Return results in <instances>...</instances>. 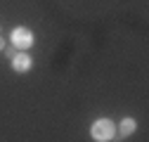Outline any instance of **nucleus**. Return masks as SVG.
<instances>
[{
    "label": "nucleus",
    "instance_id": "2",
    "mask_svg": "<svg viewBox=\"0 0 149 142\" xmlns=\"http://www.w3.org/2000/svg\"><path fill=\"white\" fill-rule=\"evenodd\" d=\"M12 43H14V47H19V50H29L33 45V33L29 29H14L12 31Z\"/></svg>",
    "mask_w": 149,
    "mask_h": 142
},
{
    "label": "nucleus",
    "instance_id": "3",
    "mask_svg": "<svg viewBox=\"0 0 149 142\" xmlns=\"http://www.w3.org/2000/svg\"><path fill=\"white\" fill-rule=\"evenodd\" d=\"M12 66H14V71H29L31 69V57L29 55H24V52H17V55L12 57Z\"/></svg>",
    "mask_w": 149,
    "mask_h": 142
},
{
    "label": "nucleus",
    "instance_id": "6",
    "mask_svg": "<svg viewBox=\"0 0 149 142\" xmlns=\"http://www.w3.org/2000/svg\"><path fill=\"white\" fill-rule=\"evenodd\" d=\"M5 47V40H3V36H0V50H3Z\"/></svg>",
    "mask_w": 149,
    "mask_h": 142
},
{
    "label": "nucleus",
    "instance_id": "4",
    "mask_svg": "<svg viewBox=\"0 0 149 142\" xmlns=\"http://www.w3.org/2000/svg\"><path fill=\"white\" fill-rule=\"evenodd\" d=\"M135 128H137L135 118H123V121H121V135H123V137L130 135V133H135Z\"/></svg>",
    "mask_w": 149,
    "mask_h": 142
},
{
    "label": "nucleus",
    "instance_id": "1",
    "mask_svg": "<svg viewBox=\"0 0 149 142\" xmlns=\"http://www.w3.org/2000/svg\"><path fill=\"white\" fill-rule=\"evenodd\" d=\"M114 133H116L114 123L107 121V118L95 121V126H92V140H97V142H107V140H111V137H114Z\"/></svg>",
    "mask_w": 149,
    "mask_h": 142
},
{
    "label": "nucleus",
    "instance_id": "5",
    "mask_svg": "<svg viewBox=\"0 0 149 142\" xmlns=\"http://www.w3.org/2000/svg\"><path fill=\"white\" fill-rule=\"evenodd\" d=\"M3 50H5V55H7L10 59H12L14 55H17V47H3Z\"/></svg>",
    "mask_w": 149,
    "mask_h": 142
}]
</instances>
